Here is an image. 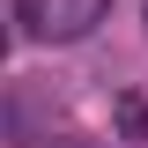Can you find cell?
Here are the masks:
<instances>
[{"mask_svg":"<svg viewBox=\"0 0 148 148\" xmlns=\"http://www.w3.org/2000/svg\"><path fill=\"white\" fill-rule=\"evenodd\" d=\"M111 15V0H15V22L37 45H74Z\"/></svg>","mask_w":148,"mask_h":148,"instance_id":"obj_1","label":"cell"},{"mask_svg":"<svg viewBox=\"0 0 148 148\" xmlns=\"http://www.w3.org/2000/svg\"><path fill=\"white\" fill-rule=\"evenodd\" d=\"M52 148H89V141H52Z\"/></svg>","mask_w":148,"mask_h":148,"instance_id":"obj_2","label":"cell"},{"mask_svg":"<svg viewBox=\"0 0 148 148\" xmlns=\"http://www.w3.org/2000/svg\"><path fill=\"white\" fill-rule=\"evenodd\" d=\"M0 52H8V37H0Z\"/></svg>","mask_w":148,"mask_h":148,"instance_id":"obj_3","label":"cell"}]
</instances>
